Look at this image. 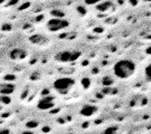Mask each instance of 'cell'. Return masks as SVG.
<instances>
[{
    "instance_id": "cell-1",
    "label": "cell",
    "mask_w": 151,
    "mask_h": 134,
    "mask_svg": "<svg viewBox=\"0 0 151 134\" xmlns=\"http://www.w3.org/2000/svg\"><path fill=\"white\" fill-rule=\"evenodd\" d=\"M137 66L131 59H120L113 66V73L115 77L120 80H128L134 74Z\"/></svg>"
},
{
    "instance_id": "cell-2",
    "label": "cell",
    "mask_w": 151,
    "mask_h": 134,
    "mask_svg": "<svg viewBox=\"0 0 151 134\" xmlns=\"http://www.w3.org/2000/svg\"><path fill=\"white\" fill-rule=\"evenodd\" d=\"M75 85V80L70 77H60L53 83V87L60 94H67Z\"/></svg>"
},
{
    "instance_id": "cell-3",
    "label": "cell",
    "mask_w": 151,
    "mask_h": 134,
    "mask_svg": "<svg viewBox=\"0 0 151 134\" xmlns=\"http://www.w3.org/2000/svg\"><path fill=\"white\" fill-rule=\"evenodd\" d=\"M68 26H70V21H67L64 18H58V17H54V18L49 19L47 22V29L53 32L63 30Z\"/></svg>"
},
{
    "instance_id": "cell-4",
    "label": "cell",
    "mask_w": 151,
    "mask_h": 134,
    "mask_svg": "<svg viewBox=\"0 0 151 134\" xmlns=\"http://www.w3.org/2000/svg\"><path fill=\"white\" fill-rule=\"evenodd\" d=\"M81 53L80 52H70V50H65L62 53H58L56 56V59L60 63H72L75 62L80 58Z\"/></svg>"
},
{
    "instance_id": "cell-5",
    "label": "cell",
    "mask_w": 151,
    "mask_h": 134,
    "mask_svg": "<svg viewBox=\"0 0 151 134\" xmlns=\"http://www.w3.org/2000/svg\"><path fill=\"white\" fill-rule=\"evenodd\" d=\"M29 42L36 46H46L49 43V39L44 35L36 34V35H32L29 37Z\"/></svg>"
},
{
    "instance_id": "cell-6",
    "label": "cell",
    "mask_w": 151,
    "mask_h": 134,
    "mask_svg": "<svg viewBox=\"0 0 151 134\" xmlns=\"http://www.w3.org/2000/svg\"><path fill=\"white\" fill-rule=\"evenodd\" d=\"M9 57H10V59L16 60V62L22 60V59H25L27 57V52L22 48H14L9 53Z\"/></svg>"
},
{
    "instance_id": "cell-7",
    "label": "cell",
    "mask_w": 151,
    "mask_h": 134,
    "mask_svg": "<svg viewBox=\"0 0 151 134\" xmlns=\"http://www.w3.org/2000/svg\"><path fill=\"white\" fill-rule=\"evenodd\" d=\"M55 105V102H54V97H43L37 104V107L39 110H44V111H46V110H49V108H52V107H54Z\"/></svg>"
},
{
    "instance_id": "cell-8",
    "label": "cell",
    "mask_w": 151,
    "mask_h": 134,
    "mask_svg": "<svg viewBox=\"0 0 151 134\" xmlns=\"http://www.w3.org/2000/svg\"><path fill=\"white\" fill-rule=\"evenodd\" d=\"M96 111H97V108H96V106H94V105H84V106L81 108L80 114H81L82 116L90 118L92 115H94V114L96 113Z\"/></svg>"
},
{
    "instance_id": "cell-9",
    "label": "cell",
    "mask_w": 151,
    "mask_h": 134,
    "mask_svg": "<svg viewBox=\"0 0 151 134\" xmlns=\"http://www.w3.org/2000/svg\"><path fill=\"white\" fill-rule=\"evenodd\" d=\"M15 85L14 84H10V83H5V84H1L0 85V94L2 95H9L11 93H14L15 91Z\"/></svg>"
},
{
    "instance_id": "cell-10",
    "label": "cell",
    "mask_w": 151,
    "mask_h": 134,
    "mask_svg": "<svg viewBox=\"0 0 151 134\" xmlns=\"http://www.w3.org/2000/svg\"><path fill=\"white\" fill-rule=\"evenodd\" d=\"M112 6V4L110 2V1H106V2H102L101 5H99L96 7V9L99 11H106L110 9V7Z\"/></svg>"
},
{
    "instance_id": "cell-11",
    "label": "cell",
    "mask_w": 151,
    "mask_h": 134,
    "mask_svg": "<svg viewBox=\"0 0 151 134\" xmlns=\"http://www.w3.org/2000/svg\"><path fill=\"white\" fill-rule=\"evenodd\" d=\"M145 73H146L147 80H150V82H151V64H149L146 67V70H145Z\"/></svg>"
},
{
    "instance_id": "cell-12",
    "label": "cell",
    "mask_w": 151,
    "mask_h": 134,
    "mask_svg": "<svg viewBox=\"0 0 151 134\" xmlns=\"http://www.w3.org/2000/svg\"><path fill=\"white\" fill-rule=\"evenodd\" d=\"M52 15L55 17H58V18H64V16H65L64 12L60 10H53L52 11Z\"/></svg>"
},
{
    "instance_id": "cell-13",
    "label": "cell",
    "mask_w": 151,
    "mask_h": 134,
    "mask_svg": "<svg viewBox=\"0 0 151 134\" xmlns=\"http://www.w3.org/2000/svg\"><path fill=\"white\" fill-rule=\"evenodd\" d=\"M103 84L106 86L112 85V84H113V80H112V78H110V77H104V78H103Z\"/></svg>"
},
{
    "instance_id": "cell-14",
    "label": "cell",
    "mask_w": 151,
    "mask_h": 134,
    "mask_svg": "<svg viewBox=\"0 0 151 134\" xmlns=\"http://www.w3.org/2000/svg\"><path fill=\"white\" fill-rule=\"evenodd\" d=\"M82 84H83V87H84V88H88V87H90V85H91V82H90V80H88V78H83V80H82Z\"/></svg>"
},
{
    "instance_id": "cell-15",
    "label": "cell",
    "mask_w": 151,
    "mask_h": 134,
    "mask_svg": "<svg viewBox=\"0 0 151 134\" xmlns=\"http://www.w3.org/2000/svg\"><path fill=\"white\" fill-rule=\"evenodd\" d=\"M101 0H85V4L86 5H95L97 2H100Z\"/></svg>"
},
{
    "instance_id": "cell-16",
    "label": "cell",
    "mask_w": 151,
    "mask_h": 134,
    "mask_svg": "<svg viewBox=\"0 0 151 134\" xmlns=\"http://www.w3.org/2000/svg\"><path fill=\"white\" fill-rule=\"evenodd\" d=\"M116 128H114V126H111V128H108V129L104 130V132H115L116 131Z\"/></svg>"
},
{
    "instance_id": "cell-17",
    "label": "cell",
    "mask_w": 151,
    "mask_h": 134,
    "mask_svg": "<svg viewBox=\"0 0 151 134\" xmlns=\"http://www.w3.org/2000/svg\"><path fill=\"white\" fill-rule=\"evenodd\" d=\"M129 2L131 6H137L139 4V0H129Z\"/></svg>"
},
{
    "instance_id": "cell-18",
    "label": "cell",
    "mask_w": 151,
    "mask_h": 134,
    "mask_svg": "<svg viewBox=\"0 0 151 134\" xmlns=\"http://www.w3.org/2000/svg\"><path fill=\"white\" fill-rule=\"evenodd\" d=\"M77 10L80 11V12H82V14H85V12H86V10H84V8H83V7H78V8H77Z\"/></svg>"
},
{
    "instance_id": "cell-19",
    "label": "cell",
    "mask_w": 151,
    "mask_h": 134,
    "mask_svg": "<svg viewBox=\"0 0 151 134\" xmlns=\"http://www.w3.org/2000/svg\"><path fill=\"white\" fill-rule=\"evenodd\" d=\"M147 54H149V55H151V47H149V48L147 49Z\"/></svg>"
},
{
    "instance_id": "cell-20",
    "label": "cell",
    "mask_w": 151,
    "mask_h": 134,
    "mask_svg": "<svg viewBox=\"0 0 151 134\" xmlns=\"http://www.w3.org/2000/svg\"><path fill=\"white\" fill-rule=\"evenodd\" d=\"M4 2H8V0H0V5H2Z\"/></svg>"
},
{
    "instance_id": "cell-21",
    "label": "cell",
    "mask_w": 151,
    "mask_h": 134,
    "mask_svg": "<svg viewBox=\"0 0 151 134\" xmlns=\"http://www.w3.org/2000/svg\"><path fill=\"white\" fill-rule=\"evenodd\" d=\"M145 1H149V2H151V0H145Z\"/></svg>"
}]
</instances>
